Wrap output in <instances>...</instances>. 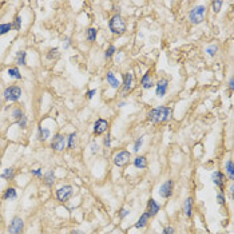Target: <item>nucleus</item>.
Listing matches in <instances>:
<instances>
[{
  "mask_svg": "<svg viewBox=\"0 0 234 234\" xmlns=\"http://www.w3.org/2000/svg\"><path fill=\"white\" fill-rule=\"evenodd\" d=\"M170 117H171V108H168V107L152 108L147 115L149 120L152 122V123H162V122H166Z\"/></svg>",
  "mask_w": 234,
  "mask_h": 234,
  "instance_id": "obj_1",
  "label": "nucleus"
},
{
  "mask_svg": "<svg viewBox=\"0 0 234 234\" xmlns=\"http://www.w3.org/2000/svg\"><path fill=\"white\" fill-rule=\"evenodd\" d=\"M108 27H110L111 32L114 34H122L126 31V23H124V20L122 19L120 15H114L111 18L110 23H108Z\"/></svg>",
  "mask_w": 234,
  "mask_h": 234,
  "instance_id": "obj_2",
  "label": "nucleus"
},
{
  "mask_svg": "<svg viewBox=\"0 0 234 234\" xmlns=\"http://www.w3.org/2000/svg\"><path fill=\"white\" fill-rule=\"evenodd\" d=\"M205 14H206V7L205 5H198V7L193 8L191 12H190L189 18H190V21L193 24H199L205 18Z\"/></svg>",
  "mask_w": 234,
  "mask_h": 234,
  "instance_id": "obj_3",
  "label": "nucleus"
},
{
  "mask_svg": "<svg viewBox=\"0 0 234 234\" xmlns=\"http://www.w3.org/2000/svg\"><path fill=\"white\" fill-rule=\"evenodd\" d=\"M20 95H21V90L16 86L8 87V88L4 91V98L7 99V101H11V102L18 101V99L20 98Z\"/></svg>",
  "mask_w": 234,
  "mask_h": 234,
  "instance_id": "obj_4",
  "label": "nucleus"
},
{
  "mask_svg": "<svg viewBox=\"0 0 234 234\" xmlns=\"http://www.w3.org/2000/svg\"><path fill=\"white\" fill-rule=\"evenodd\" d=\"M173 187H174L173 181L171 179L166 181L163 185L159 187V195H161L162 198H168V197L171 195V193H173Z\"/></svg>",
  "mask_w": 234,
  "mask_h": 234,
  "instance_id": "obj_5",
  "label": "nucleus"
},
{
  "mask_svg": "<svg viewBox=\"0 0 234 234\" xmlns=\"http://www.w3.org/2000/svg\"><path fill=\"white\" fill-rule=\"evenodd\" d=\"M71 195H72V187L68 186V185L60 187V189L56 191V197H58V199H59V201H62V202L67 201Z\"/></svg>",
  "mask_w": 234,
  "mask_h": 234,
  "instance_id": "obj_6",
  "label": "nucleus"
},
{
  "mask_svg": "<svg viewBox=\"0 0 234 234\" xmlns=\"http://www.w3.org/2000/svg\"><path fill=\"white\" fill-rule=\"evenodd\" d=\"M23 226H24L23 220L19 218V217H15L14 220H12L11 225H9L8 230H9V233H11V234H19L21 230H23Z\"/></svg>",
  "mask_w": 234,
  "mask_h": 234,
  "instance_id": "obj_7",
  "label": "nucleus"
},
{
  "mask_svg": "<svg viewBox=\"0 0 234 234\" xmlns=\"http://www.w3.org/2000/svg\"><path fill=\"white\" fill-rule=\"evenodd\" d=\"M129 159H130V152L129 151H119L114 157V163L117 165V166L122 167L129 162Z\"/></svg>",
  "mask_w": 234,
  "mask_h": 234,
  "instance_id": "obj_8",
  "label": "nucleus"
},
{
  "mask_svg": "<svg viewBox=\"0 0 234 234\" xmlns=\"http://www.w3.org/2000/svg\"><path fill=\"white\" fill-rule=\"evenodd\" d=\"M51 146H52V149H54L55 151H62V150H64L66 146H67L66 138L63 135H56L54 138V140H52Z\"/></svg>",
  "mask_w": 234,
  "mask_h": 234,
  "instance_id": "obj_9",
  "label": "nucleus"
},
{
  "mask_svg": "<svg viewBox=\"0 0 234 234\" xmlns=\"http://www.w3.org/2000/svg\"><path fill=\"white\" fill-rule=\"evenodd\" d=\"M108 127V122L104 120V119H98L95 122V124H94V133L96 134V135H101L103 134L106 130H107Z\"/></svg>",
  "mask_w": 234,
  "mask_h": 234,
  "instance_id": "obj_10",
  "label": "nucleus"
},
{
  "mask_svg": "<svg viewBox=\"0 0 234 234\" xmlns=\"http://www.w3.org/2000/svg\"><path fill=\"white\" fill-rule=\"evenodd\" d=\"M167 91V80L166 79H161L157 83V96L162 98Z\"/></svg>",
  "mask_w": 234,
  "mask_h": 234,
  "instance_id": "obj_11",
  "label": "nucleus"
},
{
  "mask_svg": "<svg viewBox=\"0 0 234 234\" xmlns=\"http://www.w3.org/2000/svg\"><path fill=\"white\" fill-rule=\"evenodd\" d=\"M133 74L127 72L124 75V83H123V92H129L133 88Z\"/></svg>",
  "mask_w": 234,
  "mask_h": 234,
  "instance_id": "obj_12",
  "label": "nucleus"
},
{
  "mask_svg": "<svg viewBox=\"0 0 234 234\" xmlns=\"http://www.w3.org/2000/svg\"><path fill=\"white\" fill-rule=\"evenodd\" d=\"M158 211H159V205L154 201V199H150L149 204H147V214L150 217H152V215H155Z\"/></svg>",
  "mask_w": 234,
  "mask_h": 234,
  "instance_id": "obj_13",
  "label": "nucleus"
},
{
  "mask_svg": "<svg viewBox=\"0 0 234 234\" xmlns=\"http://www.w3.org/2000/svg\"><path fill=\"white\" fill-rule=\"evenodd\" d=\"M211 178H213V182L215 183V185L220 186L221 189H222V187H223V174L220 173V171H214L213 175H211Z\"/></svg>",
  "mask_w": 234,
  "mask_h": 234,
  "instance_id": "obj_14",
  "label": "nucleus"
},
{
  "mask_svg": "<svg viewBox=\"0 0 234 234\" xmlns=\"http://www.w3.org/2000/svg\"><path fill=\"white\" fill-rule=\"evenodd\" d=\"M140 83H142V87H143V88H151V87L154 86L152 78L150 76L149 74L143 75V78H142V80H140Z\"/></svg>",
  "mask_w": 234,
  "mask_h": 234,
  "instance_id": "obj_15",
  "label": "nucleus"
},
{
  "mask_svg": "<svg viewBox=\"0 0 234 234\" xmlns=\"http://www.w3.org/2000/svg\"><path fill=\"white\" fill-rule=\"evenodd\" d=\"M107 82H108V84H110L112 88H118V87L120 86V82L117 79V78H115L114 72H108L107 74Z\"/></svg>",
  "mask_w": 234,
  "mask_h": 234,
  "instance_id": "obj_16",
  "label": "nucleus"
},
{
  "mask_svg": "<svg viewBox=\"0 0 234 234\" xmlns=\"http://www.w3.org/2000/svg\"><path fill=\"white\" fill-rule=\"evenodd\" d=\"M149 218H150V215L147 214V211H146V213H143L142 214V217L139 218L138 220V222L135 223V227H145L146 226V223H147V221H149Z\"/></svg>",
  "mask_w": 234,
  "mask_h": 234,
  "instance_id": "obj_17",
  "label": "nucleus"
},
{
  "mask_svg": "<svg viewBox=\"0 0 234 234\" xmlns=\"http://www.w3.org/2000/svg\"><path fill=\"white\" fill-rule=\"evenodd\" d=\"M134 165H135V167L138 168H145L147 166V161H146L145 157H138L135 158V161H134Z\"/></svg>",
  "mask_w": 234,
  "mask_h": 234,
  "instance_id": "obj_18",
  "label": "nucleus"
},
{
  "mask_svg": "<svg viewBox=\"0 0 234 234\" xmlns=\"http://www.w3.org/2000/svg\"><path fill=\"white\" fill-rule=\"evenodd\" d=\"M3 198L4 199H15L16 198V190L15 189H7V191L4 193V195H3Z\"/></svg>",
  "mask_w": 234,
  "mask_h": 234,
  "instance_id": "obj_19",
  "label": "nucleus"
},
{
  "mask_svg": "<svg viewBox=\"0 0 234 234\" xmlns=\"http://www.w3.org/2000/svg\"><path fill=\"white\" fill-rule=\"evenodd\" d=\"M191 205H193V199L191 198H187L186 201H185V213H186V215L187 217H190L191 215Z\"/></svg>",
  "mask_w": 234,
  "mask_h": 234,
  "instance_id": "obj_20",
  "label": "nucleus"
},
{
  "mask_svg": "<svg viewBox=\"0 0 234 234\" xmlns=\"http://www.w3.org/2000/svg\"><path fill=\"white\" fill-rule=\"evenodd\" d=\"M226 173L229 175L230 179H234V171H233V161H227L226 162Z\"/></svg>",
  "mask_w": 234,
  "mask_h": 234,
  "instance_id": "obj_21",
  "label": "nucleus"
},
{
  "mask_svg": "<svg viewBox=\"0 0 234 234\" xmlns=\"http://www.w3.org/2000/svg\"><path fill=\"white\" fill-rule=\"evenodd\" d=\"M16 62H18V64H21V66L26 64V52L19 51L16 54Z\"/></svg>",
  "mask_w": 234,
  "mask_h": 234,
  "instance_id": "obj_22",
  "label": "nucleus"
},
{
  "mask_svg": "<svg viewBox=\"0 0 234 234\" xmlns=\"http://www.w3.org/2000/svg\"><path fill=\"white\" fill-rule=\"evenodd\" d=\"M8 75L11 78H15V79H20V78H21V75H20V72H19L18 68H9V70H8Z\"/></svg>",
  "mask_w": 234,
  "mask_h": 234,
  "instance_id": "obj_23",
  "label": "nucleus"
},
{
  "mask_svg": "<svg viewBox=\"0 0 234 234\" xmlns=\"http://www.w3.org/2000/svg\"><path fill=\"white\" fill-rule=\"evenodd\" d=\"M12 27H14V26H12V24H9V23L0 24V35H3V34H7L8 31H11Z\"/></svg>",
  "mask_w": 234,
  "mask_h": 234,
  "instance_id": "obj_24",
  "label": "nucleus"
},
{
  "mask_svg": "<svg viewBox=\"0 0 234 234\" xmlns=\"http://www.w3.org/2000/svg\"><path fill=\"white\" fill-rule=\"evenodd\" d=\"M96 37V30L95 28H90L88 31H87V39L90 40V42H94Z\"/></svg>",
  "mask_w": 234,
  "mask_h": 234,
  "instance_id": "obj_25",
  "label": "nucleus"
},
{
  "mask_svg": "<svg viewBox=\"0 0 234 234\" xmlns=\"http://www.w3.org/2000/svg\"><path fill=\"white\" fill-rule=\"evenodd\" d=\"M2 177H3V178H5V179H9V178H12V177H14V168H12V167L5 168V170H4V173L2 174Z\"/></svg>",
  "mask_w": 234,
  "mask_h": 234,
  "instance_id": "obj_26",
  "label": "nucleus"
},
{
  "mask_svg": "<svg viewBox=\"0 0 234 234\" xmlns=\"http://www.w3.org/2000/svg\"><path fill=\"white\" fill-rule=\"evenodd\" d=\"M54 179H55V177H54V173H52V171H50V173L46 174L44 181H46L47 185H52V183H54Z\"/></svg>",
  "mask_w": 234,
  "mask_h": 234,
  "instance_id": "obj_27",
  "label": "nucleus"
},
{
  "mask_svg": "<svg viewBox=\"0 0 234 234\" xmlns=\"http://www.w3.org/2000/svg\"><path fill=\"white\" fill-rule=\"evenodd\" d=\"M75 142H76V134L72 133L70 136H68V147L74 149L75 147Z\"/></svg>",
  "mask_w": 234,
  "mask_h": 234,
  "instance_id": "obj_28",
  "label": "nucleus"
},
{
  "mask_svg": "<svg viewBox=\"0 0 234 234\" xmlns=\"http://www.w3.org/2000/svg\"><path fill=\"white\" fill-rule=\"evenodd\" d=\"M50 136V131L48 130H43V129H40V135H39V139L40 140H46L47 138Z\"/></svg>",
  "mask_w": 234,
  "mask_h": 234,
  "instance_id": "obj_29",
  "label": "nucleus"
},
{
  "mask_svg": "<svg viewBox=\"0 0 234 234\" xmlns=\"http://www.w3.org/2000/svg\"><path fill=\"white\" fill-rule=\"evenodd\" d=\"M217 51H218V47L217 46H209L207 48H206V52H207L209 55H211V56H213Z\"/></svg>",
  "mask_w": 234,
  "mask_h": 234,
  "instance_id": "obj_30",
  "label": "nucleus"
},
{
  "mask_svg": "<svg viewBox=\"0 0 234 234\" xmlns=\"http://www.w3.org/2000/svg\"><path fill=\"white\" fill-rule=\"evenodd\" d=\"M114 52H115V47H114V46H110V47H108V50L106 51V58L110 59L111 56L114 55Z\"/></svg>",
  "mask_w": 234,
  "mask_h": 234,
  "instance_id": "obj_31",
  "label": "nucleus"
},
{
  "mask_svg": "<svg viewBox=\"0 0 234 234\" xmlns=\"http://www.w3.org/2000/svg\"><path fill=\"white\" fill-rule=\"evenodd\" d=\"M221 7H222V2H214L213 3V11L214 12H220Z\"/></svg>",
  "mask_w": 234,
  "mask_h": 234,
  "instance_id": "obj_32",
  "label": "nucleus"
},
{
  "mask_svg": "<svg viewBox=\"0 0 234 234\" xmlns=\"http://www.w3.org/2000/svg\"><path fill=\"white\" fill-rule=\"evenodd\" d=\"M142 142H143V138H139L138 140L135 142V145H134V151H138L140 149V146H142Z\"/></svg>",
  "mask_w": 234,
  "mask_h": 234,
  "instance_id": "obj_33",
  "label": "nucleus"
},
{
  "mask_svg": "<svg viewBox=\"0 0 234 234\" xmlns=\"http://www.w3.org/2000/svg\"><path fill=\"white\" fill-rule=\"evenodd\" d=\"M14 117L16 118V119H20V118H23L24 115H23V112H21L20 110H15L14 111Z\"/></svg>",
  "mask_w": 234,
  "mask_h": 234,
  "instance_id": "obj_34",
  "label": "nucleus"
},
{
  "mask_svg": "<svg viewBox=\"0 0 234 234\" xmlns=\"http://www.w3.org/2000/svg\"><path fill=\"white\" fill-rule=\"evenodd\" d=\"M18 123H19V126H20V127H26V124H27V119H26V117L20 118Z\"/></svg>",
  "mask_w": 234,
  "mask_h": 234,
  "instance_id": "obj_35",
  "label": "nucleus"
},
{
  "mask_svg": "<svg viewBox=\"0 0 234 234\" xmlns=\"http://www.w3.org/2000/svg\"><path fill=\"white\" fill-rule=\"evenodd\" d=\"M162 234H174V229L171 226H167L166 229L163 230V233H162Z\"/></svg>",
  "mask_w": 234,
  "mask_h": 234,
  "instance_id": "obj_36",
  "label": "nucleus"
},
{
  "mask_svg": "<svg viewBox=\"0 0 234 234\" xmlns=\"http://www.w3.org/2000/svg\"><path fill=\"white\" fill-rule=\"evenodd\" d=\"M52 55H54V56H58V48H54V50H51V51H50L48 59H52Z\"/></svg>",
  "mask_w": 234,
  "mask_h": 234,
  "instance_id": "obj_37",
  "label": "nucleus"
},
{
  "mask_svg": "<svg viewBox=\"0 0 234 234\" xmlns=\"http://www.w3.org/2000/svg\"><path fill=\"white\" fill-rule=\"evenodd\" d=\"M20 18H16V19H15V28H16V30H20Z\"/></svg>",
  "mask_w": 234,
  "mask_h": 234,
  "instance_id": "obj_38",
  "label": "nucleus"
},
{
  "mask_svg": "<svg viewBox=\"0 0 234 234\" xmlns=\"http://www.w3.org/2000/svg\"><path fill=\"white\" fill-rule=\"evenodd\" d=\"M127 214H129V210H127V209H122V210H120V214H119V217H120V218H124Z\"/></svg>",
  "mask_w": 234,
  "mask_h": 234,
  "instance_id": "obj_39",
  "label": "nucleus"
},
{
  "mask_svg": "<svg viewBox=\"0 0 234 234\" xmlns=\"http://www.w3.org/2000/svg\"><path fill=\"white\" fill-rule=\"evenodd\" d=\"M217 199H218V204H220V205H223V204H225V198H223V197L221 195V194L217 197Z\"/></svg>",
  "mask_w": 234,
  "mask_h": 234,
  "instance_id": "obj_40",
  "label": "nucleus"
},
{
  "mask_svg": "<svg viewBox=\"0 0 234 234\" xmlns=\"http://www.w3.org/2000/svg\"><path fill=\"white\" fill-rule=\"evenodd\" d=\"M98 145H96V143H92V145H91V152H96V151H98Z\"/></svg>",
  "mask_w": 234,
  "mask_h": 234,
  "instance_id": "obj_41",
  "label": "nucleus"
},
{
  "mask_svg": "<svg viewBox=\"0 0 234 234\" xmlns=\"http://www.w3.org/2000/svg\"><path fill=\"white\" fill-rule=\"evenodd\" d=\"M96 91H95V90H91V91H88V92H87V98H88V99H92V96H94V94H95Z\"/></svg>",
  "mask_w": 234,
  "mask_h": 234,
  "instance_id": "obj_42",
  "label": "nucleus"
},
{
  "mask_svg": "<svg viewBox=\"0 0 234 234\" xmlns=\"http://www.w3.org/2000/svg\"><path fill=\"white\" fill-rule=\"evenodd\" d=\"M104 145L107 146V147H108V146H110V134H107V138L104 139Z\"/></svg>",
  "mask_w": 234,
  "mask_h": 234,
  "instance_id": "obj_43",
  "label": "nucleus"
},
{
  "mask_svg": "<svg viewBox=\"0 0 234 234\" xmlns=\"http://www.w3.org/2000/svg\"><path fill=\"white\" fill-rule=\"evenodd\" d=\"M34 174L37 175V177H40V175H42V171H40V170H35V171H34Z\"/></svg>",
  "mask_w": 234,
  "mask_h": 234,
  "instance_id": "obj_44",
  "label": "nucleus"
},
{
  "mask_svg": "<svg viewBox=\"0 0 234 234\" xmlns=\"http://www.w3.org/2000/svg\"><path fill=\"white\" fill-rule=\"evenodd\" d=\"M71 234H84L82 232H78V230H74V232H71Z\"/></svg>",
  "mask_w": 234,
  "mask_h": 234,
  "instance_id": "obj_45",
  "label": "nucleus"
},
{
  "mask_svg": "<svg viewBox=\"0 0 234 234\" xmlns=\"http://www.w3.org/2000/svg\"><path fill=\"white\" fill-rule=\"evenodd\" d=\"M229 84H230V88H233V87H234V84H233V79L230 80V83H229Z\"/></svg>",
  "mask_w": 234,
  "mask_h": 234,
  "instance_id": "obj_46",
  "label": "nucleus"
}]
</instances>
